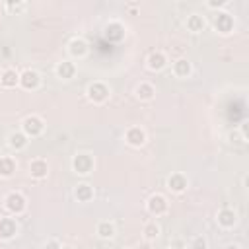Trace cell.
Returning a JSON list of instances; mask_svg holds the SVG:
<instances>
[{"label": "cell", "mask_w": 249, "mask_h": 249, "mask_svg": "<svg viewBox=\"0 0 249 249\" xmlns=\"http://www.w3.org/2000/svg\"><path fill=\"white\" fill-rule=\"evenodd\" d=\"M43 130H45V123H43V119L37 117V115H29V117H25L23 123H21V132H23L27 138L39 136Z\"/></svg>", "instance_id": "6da1fadb"}, {"label": "cell", "mask_w": 249, "mask_h": 249, "mask_svg": "<svg viewBox=\"0 0 249 249\" xmlns=\"http://www.w3.org/2000/svg\"><path fill=\"white\" fill-rule=\"evenodd\" d=\"M4 206H6V210L12 212V214H21V212L25 210V206H27V200H25V196H23L21 193L12 191V193H8L6 198H4Z\"/></svg>", "instance_id": "7a4b0ae2"}, {"label": "cell", "mask_w": 249, "mask_h": 249, "mask_svg": "<svg viewBox=\"0 0 249 249\" xmlns=\"http://www.w3.org/2000/svg\"><path fill=\"white\" fill-rule=\"evenodd\" d=\"M86 93H88V99L89 101H93V103H103V101H107V97H109V86L107 84H103V82H91L89 86H88V89H86Z\"/></svg>", "instance_id": "3957f363"}, {"label": "cell", "mask_w": 249, "mask_h": 249, "mask_svg": "<svg viewBox=\"0 0 249 249\" xmlns=\"http://www.w3.org/2000/svg\"><path fill=\"white\" fill-rule=\"evenodd\" d=\"M72 169L78 173V175H88L91 169H93V158L91 154L88 152H80L72 158Z\"/></svg>", "instance_id": "277c9868"}, {"label": "cell", "mask_w": 249, "mask_h": 249, "mask_svg": "<svg viewBox=\"0 0 249 249\" xmlns=\"http://www.w3.org/2000/svg\"><path fill=\"white\" fill-rule=\"evenodd\" d=\"M167 198L163 196V195H160V193H156V195H152L150 198H148V202H146V208H148V212L150 214H154V216H161V214H165L167 212Z\"/></svg>", "instance_id": "5b68a950"}, {"label": "cell", "mask_w": 249, "mask_h": 249, "mask_svg": "<svg viewBox=\"0 0 249 249\" xmlns=\"http://www.w3.org/2000/svg\"><path fill=\"white\" fill-rule=\"evenodd\" d=\"M214 29L222 35H230L233 31V18L228 12H218L214 18Z\"/></svg>", "instance_id": "8992f818"}, {"label": "cell", "mask_w": 249, "mask_h": 249, "mask_svg": "<svg viewBox=\"0 0 249 249\" xmlns=\"http://www.w3.org/2000/svg\"><path fill=\"white\" fill-rule=\"evenodd\" d=\"M39 84H41V76H39V72L27 68V70H23V72L19 74V86H21L23 89H37Z\"/></svg>", "instance_id": "52a82bcc"}, {"label": "cell", "mask_w": 249, "mask_h": 249, "mask_svg": "<svg viewBox=\"0 0 249 249\" xmlns=\"http://www.w3.org/2000/svg\"><path fill=\"white\" fill-rule=\"evenodd\" d=\"M124 140H126L128 146L140 148V146H144V142H146V132H144L140 126H130V128H126V132H124Z\"/></svg>", "instance_id": "ba28073f"}, {"label": "cell", "mask_w": 249, "mask_h": 249, "mask_svg": "<svg viewBox=\"0 0 249 249\" xmlns=\"http://www.w3.org/2000/svg\"><path fill=\"white\" fill-rule=\"evenodd\" d=\"M124 33H126V29H124V25H123L121 21H109V23L105 25V37H107L111 43L123 41V39H124Z\"/></svg>", "instance_id": "9c48e42d"}, {"label": "cell", "mask_w": 249, "mask_h": 249, "mask_svg": "<svg viewBox=\"0 0 249 249\" xmlns=\"http://www.w3.org/2000/svg\"><path fill=\"white\" fill-rule=\"evenodd\" d=\"M68 53L74 58H84L88 54V43L82 37H74L68 41Z\"/></svg>", "instance_id": "30bf717a"}, {"label": "cell", "mask_w": 249, "mask_h": 249, "mask_svg": "<svg viewBox=\"0 0 249 249\" xmlns=\"http://www.w3.org/2000/svg\"><path fill=\"white\" fill-rule=\"evenodd\" d=\"M18 233V224L14 218H0V239L8 241Z\"/></svg>", "instance_id": "8fae6325"}, {"label": "cell", "mask_w": 249, "mask_h": 249, "mask_svg": "<svg viewBox=\"0 0 249 249\" xmlns=\"http://www.w3.org/2000/svg\"><path fill=\"white\" fill-rule=\"evenodd\" d=\"M146 64H148V68H150V70H154V72L163 70V68H165V64H167V56H165L161 51H154V53H150V54H148Z\"/></svg>", "instance_id": "7c38bea8"}, {"label": "cell", "mask_w": 249, "mask_h": 249, "mask_svg": "<svg viewBox=\"0 0 249 249\" xmlns=\"http://www.w3.org/2000/svg\"><path fill=\"white\" fill-rule=\"evenodd\" d=\"M187 185H189V181H187V177L183 173H171L167 177V189L171 193H183L187 189Z\"/></svg>", "instance_id": "4fadbf2b"}, {"label": "cell", "mask_w": 249, "mask_h": 249, "mask_svg": "<svg viewBox=\"0 0 249 249\" xmlns=\"http://www.w3.org/2000/svg\"><path fill=\"white\" fill-rule=\"evenodd\" d=\"M0 86L2 88H16V86H19V74L16 72V68H4L0 72Z\"/></svg>", "instance_id": "5bb4252c"}, {"label": "cell", "mask_w": 249, "mask_h": 249, "mask_svg": "<svg viewBox=\"0 0 249 249\" xmlns=\"http://www.w3.org/2000/svg\"><path fill=\"white\" fill-rule=\"evenodd\" d=\"M54 72H56V76H58L60 80H70V78H74V74H76V64H74L72 60H60V62L56 64Z\"/></svg>", "instance_id": "9a60e30c"}, {"label": "cell", "mask_w": 249, "mask_h": 249, "mask_svg": "<svg viewBox=\"0 0 249 249\" xmlns=\"http://www.w3.org/2000/svg\"><path fill=\"white\" fill-rule=\"evenodd\" d=\"M216 220H218V224H220L222 228L228 230V228H233V226H235L237 214H235V210H231V208H222V210L218 212Z\"/></svg>", "instance_id": "2e32d148"}, {"label": "cell", "mask_w": 249, "mask_h": 249, "mask_svg": "<svg viewBox=\"0 0 249 249\" xmlns=\"http://www.w3.org/2000/svg\"><path fill=\"white\" fill-rule=\"evenodd\" d=\"M29 173H31V177H35V179H45L47 173H49V165H47V161L41 160V158L33 160V161L29 163Z\"/></svg>", "instance_id": "e0dca14e"}, {"label": "cell", "mask_w": 249, "mask_h": 249, "mask_svg": "<svg viewBox=\"0 0 249 249\" xmlns=\"http://www.w3.org/2000/svg\"><path fill=\"white\" fill-rule=\"evenodd\" d=\"M204 27H206L204 16H200V14H191V16L187 18V29H189L191 33H200V31H204Z\"/></svg>", "instance_id": "ac0fdd59"}, {"label": "cell", "mask_w": 249, "mask_h": 249, "mask_svg": "<svg viewBox=\"0 0 249 249\" xmlns=\"http://www.w3.org/2000/svg\"><path fill=\"white\" fill-rule=\"evenodd\" d=\"M191 72H193V66H191V62L187 58H177L173 62V74L177 78H189Z\"/></svg>", "instance_id": "d6986e66"}, {"label": "cell", "mask_w": 249, "mask_h": 249, "mask_svg": "<svg viewBox=\"0 0 249 249\" xmlns=\"http://www.w3.org/2000/svg\"><path fill=\"white\" fill-rule=\"evenodd\" d=\"M134 93H136V97H138L140 101H150V99H154V95H156V88H154L152 84H148V82H142V84L136 86Z\"/></svg>", "instance_id": "ffe728a7"}, {"label": "cell", "mask_w": 249, "mask_h": 249, "mask_svg": "<svg viewBox=\"0 0 249 249\" xmlns=\"http://www.w3.org/2000/svg\"><path fill=\"white\" fill-rule=\"evenodd\" d=\"M27 142H29V138H27L21 130H16V132H12V134L8 136V146H10L12 150H23V148L27 146Z\"/></svg>", "instance_id": "44dd1931"}, {"label": "cell", "mask_w": 249, "mask_h": 249, "mask_svg": "<svg viewBox=\"0 0 249 249\" xmlns=\"http://www.w3.org/2000/svg\"><path fill=\"white\" fill-rule=\"evenodd\" d=\"M74 196L78 198V202H89L93 198V187L88 183H80L74 189Z\"/></svg>", "instance_id": "7402d4cb"}, {"label": "cell", "mask_w": 249, "mask_h": 249, "mask_svg": "<svg viewBox=\"0 0 249 249\" xmlns=\"http://www.w3.org/2000/svg\"><path fill=\"white\" fill-rule=\"evenodd\" d=\"M16 167H18V163L14 158H10V156L0 158V177H12L16 173Z\"/></svg>", "instance_id": "603a6c76"}, {"label": "cell", "mask_w": 249, "mask_h": 249, "mask_svg": "<svg viewBox=\"0 0 249 249\" xmlns=\"http://www.w3.org/2000/svg\"><path fill=\"white\" fill-rule=\"evenodd\" d=\"M95 231H97V235H99L101 239H111V237L115 235V226H113L111 222L103 220V222H99V224H97Z\"/></svg>", "instance_id": "cb8c5ba5"}, {"label": "cell", "mask_w": 249, "mask_h": 249, "mask_svg": "<svg viewBox=\"0 0 249 249\" xmlns=\"http://www.w3.org/2000/svg\"><path fill=\"white\" fill-rule=\"evenodd\" d=\"M142 233H144L146 241H152V239H156V237L160 235V226H158L156 222H148V224L142 228Z\"/></svg>", "instance_id": "d4e9b609"}, {"label": "cell", "mask_w": 249, "mask_h": 249, "mask_svg": "<svg viewBox=\"0 0 249 249\" xmlns=\"http://www.w3.org/2000/svg\"><path fill=\"white\" fill-rule=\"evenodd\" d=\"M191 249H208V241L204 235H196L191 241Z\"/></svg>", "instance_id": "484cf974"}, {"label": "cell", "mask_w": 249, "mask_h": 249, "mask_svg": "<svg viewBox=\"0 0 249 249\" xmlns=\"http://www.w3.org/2000/svg\"><path fill=\"white\" fill-rule=\"evenodd\" d=\"M6 8H8L10 12H16V14H18V12L25 10V2H18V0H16V2H6Z\"/></svg>", "instance_id": "4316f807"}, {"label": "cell", "mask_w": 249, "mask_h": 249, "mask_svg": "<svg viewBox=\"0 0 249 249\" xmlns=\"http://www.w3.org/2000/svg\"><path fill=\"white\" fill-rule=\"evenodd\" d=\"M62 245H60V241L58 239H49L47 243H45V249H60Z\"/></svg>", "instance_id": "83f0119b"}, {"label": "cell", "mask_w": 249, "mask_h": 249, "mask_svg": "<svg viewBox=\"0 0 249 249\" xmlns=\"http://www.w3.org/2000/svg\"><path fill=\"white\" fill-rule=\"evenodd\" d=\"M228 4V0H210L206 6L208 8H222V6H226Z\"/></svg>", "instance_id": "f1b7e54d"}, {"label": "cell", "mask_w": 249, "mask_h": 249, "mask_svg": "<svg viewBox=\"0 0 249 249\" xmlns=\"http://www.w3.org/2000/svg\"><path fill=\"white\" fill-rule=\"evenodd\" d=\"M228 138H230V142H235V144H243V142H245L237 132H230V134H228Z\"/></svg>", "instance_id": "f546056e"}, {"label": "cell", "mask_w": 249, "mask_h": 249, "mask_svg": "<svg viewBox=\"0 0 249 249\" xmlns=\"http://www.w3.org/2000/svg\"><path fill=\"white\" fill-rule=\"evenodd\" d=\"M247 124H249V123H243V124H241V138H243V140L249 138V126H247Z\"/></svg>", "instance_id": "4dcf8cb0"}, {"label": "cell", "mask_w": 249, "mask_h": 249, "mask_svg": "<svg viewBox=\"0 0 249 249\" xmlns=\"http://www.w3.org/2000/svg\"><path fill=\"white\" fill-rule=\"evenodd\" d=\"M224 249H241V247H239V245H235V243H230V245H226Z\"/></svg>", "instance_id": "1f68e13d"}, {"label": "cell", "mask_w": 249, "mask_h": 249, "mask_svg": "<svg viewBox=\"0 0 249 249\" xmlns=\"http://www.w3.org/2000/svg\"><path fill=\"white\" fill-rule=\"evenodd\" d=\"M138 249H150V245H148V243H142V245H140Z\"/></svg>", "instance_id": "d6a6232c"}, {"label": "cell", "mask_w": 249, "mask_h": 249, "mask_svg": "<svg viewBox=\"0 0 249 249\" xmlns=\"http://www.w3.org/2000/svg\"><path fill=\"white\" fill-rule=\"evenodd\" d=\"M60 249H74V247H68V245H64V247H60Z\"/></svg>", "instance_id": "836d02e7"}, {"label": "cell", "mask_w": 249, "mask_h": 249, "mask_svg": "<svg viewBox=\"0 0 249 249\" xmlns=\"http://www.w3.org/2000/svg\"><path fill=\"white\" fill-rule=\"evenodd\" d=\"M167 249H175V247H167Z\"/></svg>", "instance_id": "e575fe53"}, {"label": "cell", "mask_w": 249, "mask_h": 249, "mask_svg": "<svg viewBox=\"0 0 249 249\" xmlns=\"http://www.w3.org/2000/svg\"><path fill=\"white\" fill-rule=\"evenodd\" d=\"M124 249H128V247H124Z\"/></svg>", "instance_id": "d590c367"}]
</instances>
